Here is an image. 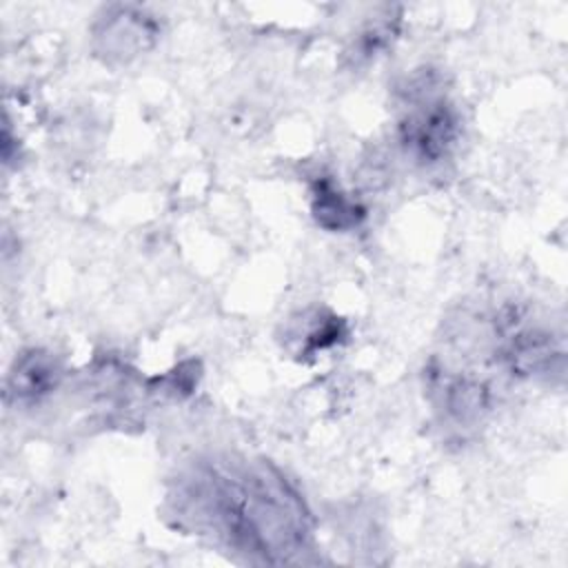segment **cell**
<instances>
[{
	"label": "cell",
	"instance_id": "obj_6",
	"mask_svg": "<svg viewBox=\"0 0 568 568\" xmlns=\"http://www.w3.org/2000/svg\"><path fill=\"white\" fill-rule=\"evenodd\" d=\"M552 357H561V353L555 351L550 335L532 328L519 331L504 346V359L508 368L517 375L546 373L550 368Z\"/></svg>",
	"mask_w": 568,
	"mask_h": 568
},
{
	"label": "cell",
	"instance_id": "obj_3",
	"mask_svg": "<svg viewBox=\"0 0 568 568\" xmlns=\"http://www.w3.org/2000/svg\"><path fill=\"white\" fill-rule=\"evenodd\" d=\"M158 36L155 20L133 7H115L95 24V51L104 60H129L149 49Z\"/></svg>",
	"mask_w": 568,
	"mask_h": 568
},
{
	"label": "cell",
	"instance_id": "obj_5",
	"mask_svg": "<svg viewBox=\"0 0 568 568\" xmlns=\"http://www.w3.org/2000/svg\"><path fill=\"white\" fill-rule=\"evenodd\" d=\"M311 211L320 226L328 231H348L359 224L364 209L348 197L331 178H317L311 189Z\"/></svg>",
	"mask_w": 568,
	"mask_h": 568
},
{
	"label": "cell",
	"instance_id": "obj_7",
	"mask_svg": "<svg viewBox=\"0 0 568 568\" xmlns=\"http://www.w3.org/2000/svg\"><path fill=\"white\" fill-rule=\"evenodd\" d=\"M390 33H393V24L390 22H377V24H371L362 38L357 40V58H375L377 51H382L388 40H390Z\"/></svg>",
	"mask_w": 568,
	"mask_h": 568
},
{
	"label": "cell",
	"instance_id": "obj_4",
	"mask_svg": "<svg viewBox=\"0 0 568 568\" xmlns=\"http://www.w3.org/2000/svg\"><path fill=\"white\" fill-rule=\"evenodd\" d=\"M62 368L58 359L42 351L31 348L16 357L9 379H7V397H13L20 404H33L42 397L51 395L60 384Z\"/></svg>",
	"mask_w": 568,
	"mask_h": 568
},
{
	"label": "cell",
	"instance_id": "obj_2",
	"mask_svg": "<svg viewBox=\"0 0 568 568\" xmlns=\"http://www.w3.org/2000/svg\"><path fill=\"white\" fill-rule=\"evenodd\" d=\"M408 91V102L399 120V140L404 149L422 164H435L448 155L459 135V115L444 98L426 89Z\"/></svg>",
	"mask_w": 568,
	"mask_h": 568
},
{
	"label": "cell",
	"instance_id": "obj_1",
	"mask_svg": "<svg viewBox=\"0 0 568 568\" xmlns=\"http://www.w3.org/2000/svg\"><path fill=\"white\" fill-rule=\"evenodd\" d=\"M178 515L262 561H288L304 550L311 517L293 486L266 462H197L178 479Z\"/></svg>",
	"mask_w": 568,
	"mask_h": 568
}]
</instances>
